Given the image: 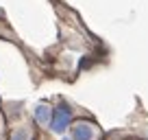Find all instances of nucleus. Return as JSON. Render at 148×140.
<instances>
[{
  "label": "nucleus",
  "mask_w": 148,
  "mask_h": 140,
  "mask_svg": "<svg viewBox=\"0 0 148 140\" xmlns=\"http://www.w3.org/2000/svg\"><path fill=\"white\" fill-rule=\"evenodd\" d=\"M72 138L74 140H92L94 138V131L87 123H76L72 127Z\"/></svg>",
  "instance_id": "2"
},
{
  "label": "nucleus",
  "mask_w": 148,
  "mask_h": 140,
  "mask_svg": "<svg viewBox=\"0 0 148 140\" xmlns=\"http://www.w3.org/2000/svg\"><path fill=\"white\" fill-rule=\"evenodd\" d=\"M13 140H28V134L24 129H18V131H15V136H13Z\"/></svg>",
  "instance_id": "4"
},
{
  "label": "nucleus",
  "mask_w": 148,
  "mask_h": 140,
  "mask_svg": "<svg viewBox=\"0 0 148 140\" xmlns=\"http://www.w3.org/2000/svg\"><path fill=\"white\" fill-rule=\"evenodd\" d=\"M35 121H37V123H42V125L50 123V121H52L50 107H48V105H37V107H35Z\"/></svg>",
  "instance_id": "3"
},
{
  "label": "nucleus",
  "mask_w": 148,
  "mask_h": 140,
  "mask_svg": "<svg viewBox=\"0 0 148 140\" xmlns=\"http://www.w3.org/2000/svg\"><path fill=\"white\" fill-rule=\"evenodd\" d=\"M70 121H72V112H70L65 105H61V107H57V110H55V114H52L50 129L55 131V134H63V131L68 129Z\"/></svg>",
  "instance_id": "1"
}]
</instances>
